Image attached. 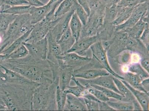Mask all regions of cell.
Segmentation results:
<instances>
[{"mask_svg":"<svg viewBox=\"0 0 149 111\" xmlns=\"http://www.w3.org/2000/svg\"><path fill=\"white\" fill-rule=\"evenodd\" d=\"M75 42V39L72 34L70 27H69L68 29L62 35L57 42L60 46L62 53L64 55L67 53Z\"/></svg>","mask_w":149,"mask_h":111,"instance_id":"19","label":"cell"},{"mask_svg":"<svg viewBox=\"0 0 149 111\" xmlns=\"http://www.w3.org/2000/svg\"><path fill=\"white\" fill-rule=\"evenodd\" d=\"M1 65L37 83L53 81L52 70L47 60L35 59L28 55L22 59H8Z\"/></svg>","mask_w":149,"mask_h":111,"instance_id":"1","label":"cell"},{"mask_svg":"<svg viewBox=\"0 0 149 111\" xmlns=\"http://www.w3.org/2000/svg\"><path fill=\"white\" fill-rule=\"evenodd\" d=\"M8 46V43H2L1 45H0V55L2 54L3 51Z\"/></svg>","mask_w":149,"mask_h":111,"instance_id":"49","label":"cell"},{"mask_svg":"<svg viewBox=\"0 0 149 111\" xmlns=\"http://www.w3.org/2000/svg\"><path fill=\"white\" fill-rule=\"evenodd\" d=\"M59 79L42 83L35 89L32 96V110H57L56 92Z\"/></svg>","mask_w":149,"mask_h":111,"instance_id":"2","label":"cell"},{"mask_svg":"<svg viewBox=\"0 0 149 111\" xmlns=\"http://www.w3.org/2000/svg\"><path fill=\"white\" fill-rule=\"evenodd\" d=\"M0 81L2 82V85L10 84L34 88H36L40 84L1 65H0Z\"/></svg>","mask_w":149,"mask_h":111,"instance_id":"4","label":"cell"},{"mask_svg":"<svg viewBox=\"0 0 149 111\" xmlns=\"http://www.w3.org/2000/svg\"><path fill=\"white\" fill-rule=\"evenodd\" d=\"M33 28V27H32ZM32 29H30L29 31L21 36V37L18 38L15 40L13 43L10 45L8 46L3 51L2 54L3 55H9V54L13 52V51L18 48L22 45L23 43L25 42L26 40L29 36L30 33H31Z\"/></svg>","mask_w":149,"mask_h":111,"instance_id":"26","label":"cell"},{"mask_svg":"<svg viewBox=\"0 0 149 111\" xmlns=\"http://www.w3.org/2000/svg\"><path fill=\"white\" fill-rule=\"evenodd\" d=\"M29 5L31 6L40 7L43 6L45 4L40 0H25Z\"/></svg>","mask_w":149,"mask_h":111,"instance_id":"45","label":"cell"},{"mask_svg":"<svg viewBox=\"0 0 149 111\" xmlns=\"http://www.w3.org/2000/svg\"><path fill=\"white\" fill-rule=\"evenodd\" d=\"M78 4L84 9L89 17L91 12V9L87 0H77Z\"/></svg>","mask_w":149,"mask_h":111,"instance_id":"42","label":"cell"},{"mask_svg":"<svg viewBox=\"0 0 149 111\" xmlns=\"http://www.w3.org/2000/svg\"><path fill=\"white\" fill-rule=\"evenodd\" d=\"M91 58L82 56L74 52L68 53L60 57L58 60L59 66L72 67L74 70L91 61Z\"/></svg>","mask_w":149,"mask_h":111,"instance_id":"8","label":"cell"},{"mask_svg":"<svg viewBox=\"0 0 149 111\" xmlns=\"http://www.w3.org/2000/svg\"><path fill=\"white\" fill-rule=\"evenodd\" d=\"M131 59V56L130 54L129 53H125L123 54L122 56H121L120 58V60H121V63H124V64H127L129 63L130 60Z\"/></svg>","mask_w":149,"mask_h":111,"instance_id":"46","label":"cell"},{"mask_svg":"<svg viewBox=\"0 0 149 111\" xmlns=\"http://www.w3.org/2000/svg\"><path fill=\"white\" fill-rule=\"evenodd\" d=\"M72 80L74 81L76 86H69L65 90L67 93H70L78 97H82L84 92L87 88L86 87L81 84L79 81L77 80L76 78L73 76Z\"/></svg>","mask_w":149,"mask_h":111,"instance_id":"29","label":"cell"},{"mask_svg":"<svg viewBox=\"0 0 149 111\" xmlns=\"http://www.w3.org/2000/svg\"><path fill=\"white\" fill-rule=\"evenodd\" d=\"M149 78H148L143 80L141 82V84L143 88L147 92H149Z\"/></svg>","mask_w":149,"mask_h":111,"instance_id":"47","label":"cell"},{"mask_svg":"<svg viewBox=\"0 0 149 111\" xmlns=\"http://www.w3.org/2000/svg\"><path fill=\"white\" fill-rule=\"evenodd\" d=\"M124 76V78H124V80L128 82L134 88L140 91L149 93L143 88L141 84V82L143 80L141 79L139 76L130 72L126 73Z\"/></svg>","mask_w":149,"mask_h":111,"instance_id":"24","label":"cell"},{"mask_svg":"<svg viewBox=\"0 0 149 111\" xmlns=\"http://www.w3.org/2000/svg\"><path fill=\"white\" fill-rule=\"evenodd\" d=\"M53 5L46 4L40 7L31 6L29 14L32 25H34L44 19L52 9Z\"/></svg>","mask_w":149,"mask_h":111,"instance_id":"15","label":"cell"},{"mask_svg":"<svg viewBox=\"0 0 149 111\" xmlns=\"http://www.w3.org/2000/svg\"><path fill=\"white\" fill-rule=\"evenodd\" d=\"M69 27L72 34L75 39L76 42L78 41L80 36L83 25L75 12H74L72 16L69 24Z\"/></svg>","mask_w":149,"mask_h":111,"instance_id":"22","label":"cell"},{"mask_svg":"<svg viewBox=\"0 0 149 111\" xmlns=\"http://www.w3.org/2000/svg\"><path fill=\"white\" fill-rule=\"evenodd\" d=\"M40 1H41V2H42L43 3H44V4L45 5L48 2V1H49V0H40Z\"/></svg>","mask_w":149,"mask_h":111,"instance_id":"51","label":"cell"},{"mask_svg":"<svg viewBox=\"0 0 149 111\" xmlns=\"http://www.w3.org/2000/svg\"><path fill=\"white\" fill-rule=\"evenodd\" d=\"M113 80L116 87L124 97H126L128 99L131 100L132 102L136 100L130 90L123 83L120 79L113 77Z\"/></svg>","mask_w":149,"mask_h":111,"instance_id":"30","label":"cell"},{"mask_svg":"<svg viewBox=\"0 0 149 111\" xmlns=\"http://www.w3.org/2000/svg\"><path fill=\"white\" fill-rule=\"evenodd\" d=\"M1 5L0 4V8H1Z\"/></svg>","mask_w":149,"mask_h":111,"instance_id":"52","label":"cell"},{"mask_svg":"<svg viewBox=\"0 0 149 111\" xmlns=\"http://www.w3.org/2000/svg\"><path fill=\"white\" fill-rule=\"evenodd\" d=\"M59 18L51 22L46 21L45 19L33 25L29 36L25 42L34 43L44 38L50 30L52 29L57 23Z\"/></svg>","mask_w":149,"mask_h":111,"instance_id":"5","label":"cell"},{"mask_svg":"<svg viewBox=\"0 0 149 111\" xmlns=\"http://www.w3.org/2000/svg\"><path fill=\"white\" fill-rule=\"evenodd\" d=\"M140 64L148 73H149V60L147 58H143L140 60Z\"/></svg>","mask_w":149,"mask_h":111,"instance_id":"44","label":"cell"},{"mask_svg":"<svg viewBox=\"0 0 149 111\" xmlns=\"http://www.w3.org/2000/svg\"><path fill=\"white\" fill-rule=\"evenodd\" d=\"M31 7V6L30 5L9 6L4 9L0 8V12L17 16L28 13L29 14Z\"/></svg>","mask_w":149,"mask_h":111,"instance_id":"27","label":"cell"},{"mask_svg":"<svg viewBox=\"0 0 149 111\" xmlns=\"http://www.w3.org/2000/svg\"><path fill=\"white\" fill-rule=\"evenodd\" d=\"M113 77L114 76L110 74L108 75L103 76L93 79L86 80L85 83L95 85L107 88L122 95L115 85L113 80Z\"/></svg>","mask_w":149,"mask_h":111,"instance_id":"14","label":"cell"},{"mask_svg":"<svg viewBox=\"0 0 149 111\" xmlns=\"http://www.w3.org/2000/svg\"><path fill=\"white\" fill-rule=\"evenodd\" d=\"M100 37L98 33L94 36L79 38L67 53L74 52L79 55L84 56L89 47L96 42L99 41Z\"/></svg>","mask_w":149,"mask_h":111,"instance_id":"10","label":"cell"},{"mask_svg":"<svg viewBox=\"0 0 149 111\" xmlns=\"http://www.w3.org/2000/svg\"><path fill=\"white\" fill-rule=\"evenodd\" d=\"M128 70L129 72L139 76L142 80L149 78V73L142 67L140 63H135L131 64L128 67Z\"/></svg>","mask_w":149,"mask_h":111,"instance_id":"33","label":"cell"},{"mask_svg":"<svg viewBox=\"0 0 149 111\" xmlns=\"http://www.w3.org/2000/svg\"><path fill=\"white\" fill-rule=\"evenodd\" d=\"M84 98L85 104L87 107L88 110L98 111L99 110L98 103L92 100Z\"/></svg>","mask_w":149,"mask_h":111,"instance_id":"41","label":"cell"},{"mask_svg":"<svg viewBox=\"0 0 149 111\" xmlns=\"http://www.w3.org/2000/svg\"><path fill=\"white\" fill-rule=\"evenodd\" d=\"M17 16L0 12V35L4 36V38L9 25Z\"/></svg>","mask_w":149,"mask_h":111,"instance_id":"25","label":"cell"},{"mask_svg":"<svg viewBox=\"0 0 149 111\" xmlns=\"http://www.w3.org/2000/svg\"><path fill=\"white\" fill-rule=\"evenodd\" d=\"M67 94L65 91L62 90L58 85L56 88L55 97L57 110H64Z\"/></svg>","mask_w":149,"mask_h":111,"instance_id":"31","label":"cell"},{"mask_svg":"<svg viewBox=\"0 0 149 111\" xmlns=\"http://www.w3.org/2000/svg\"><path fill=\"white\" fill-rule=\"evenodd\" d=\"M149 1V0H120L118 5L126 7L134 8L137 5Z\"/></svg>","mask_w":149,"mask_h":111,"instance_id":"38","label":"cell"},{"mask_svg":"<svg viewBox=\"0 0 149 111\" xmlns=\"http://www.w3.org/2000/svg\"><path fill=\"white\" fill-rule=\"evenodd\" d=\"M29 55L35 59L41 60H47L48 53V40L47 36L40 41L34 43L24 42Z\"/></svg>","mask_w":149,"mask_h":111,"instance_id":"9","label":"cell"},{"mask_svg":"<svg viewBox=\"0 0 149 111\" xmlns=\"http://www.w3.org/2000/svg\"><path fill=\"white\" fill-rule=\"evenodd\" d=\"M84 86L87 87L89 92L93 94L100 101L107 102L109 101V98L107 97L101 91L92 87L88 84L85 83Z\"/></svg>","mask_w":149,"mask_h":111,"instance_id":"36","label":"cell"},{"mask_svg":"<svg viewBox=\"0 0 149 111\" xmlns=\"http://www.w3.org/2000/svg\"><path fill=\"white\" fill-rule=\"evenodd\" d=\"M149 24H147L145 28L144 31L142 33L139 40L143 43L146 48L149 50Z\"/></svg>","mask_w":149,"mask_h":111,"instance_id":"40","label":"cell"},{"mask_svg":"<svg viewBox=\"0 0 149 111\" xmlns=\"http://www.w3.org/2000/svg\"><path fill=\"white\" fill-rule=\"evenodd\" d=\"M33 26L29 13L17 16L8 28L3 43H8L9 46L16 39L32 29Z\"/></svg>","mask_w":149,"mask_h":111,"instance_id":"3","label":"cell"},{"mask_svg":"<svg viewBox=\"0 0 149 111\" xmlns=\"http://www.w3.org/2000/svg\"><path fill=\"white\" fill-rule=\"evenodd\" d=\"M88 85L92 87L101 91L107 97H108V98H112L116 99L118 100V101H121L123 98H124V96L121 95L116 92L111 90V89L107 88L102 87L98 86V85L93 84Z\"/></svg>","mask_w":149,"mask_h":111,"instance_id":"34","label":"cell"},{"mask_svg":"<svg viewBox=\"0 0 149 111\" xmlns=\"http://www.w3.org/2000/svg\"><path fill=\"white\" fill-rule=\"evenodd\" d=\"M47 37L48 46L47 60L54 64L58 65V60L63 54L57 42L49 32Z\"/></svg>","mask_w":149,"mask_h":111,"instance_id":"12","label":"cell"},{"mask_svg":"<svg viewBox=\"0 0 149 111\" xmlns=\"http://www.w3.org/2000/svg\"><path fill=\"white\" fill-rule=\"evenodd\" d=\"M29 55L28 50L24 44L18 47L8 55L9 59H17L25 58Z\"/></svg>","mask_w":149,"mask_h":111,"instance_id":"35","label":"cell"},{"mask_svg":"<svg viewBox=\"0 0 149 111\" xmlns=\"http://www.w3.org/2000/svg\"><path fill=\"white\" fill-rule=\"evenodd\" d=\"M77 0H63L57 8L54 14L55 19L59 18L73 10H75Z\"/></svg>","mask_w":149,"mask_h":111,"instance_id":"20","label":"cell"},{"mask_svg":"<svg viewBox=\"0 0 149 111\" xmlns=\"http://www.w3.org/2000/svg\"><path fill=\"white\" fill-rule=\"evenodd\" d=\"M0 4L9 6L29 5L25 0H0Z\"/></svg>","mask_w":149,"mask_h":111,"instance_id":"39","label":"cell"},{"mask_svg":"<svg viewBox=\"0 0 149 111\" xmlns=\"http://www.w3.org/2000/svg\"><path fill=\"white\" fill-rule=\"evenodd\" d=\"M118 6V11L116 18L112 23L113 26L120 25L125 22L130 16L134 8Z\"/></svg>","mask_w":149,"mask_h":111,"instance_id":"23","label":"cell"},{"mask_svg":"<svg viewBox=\"0 0 149 111\" xmlns=\"http://www.w3.org/2000/svg\"><path fill=\"white\" fill-rule=\"evenodd\" d=\"M129 89L137 101L140 104L143 110H149V93L140 91L134 88L127 82L123 80H120Z\"/></svg>","mask_w":149,"mask_h":111,"instance_id":"18","label":"cell"},{"mask_svg":"<svg viewBox=\"0 0 149 111\" xmlns=\"http://www.w3.org/2000/svg\"><path fill=\"white\" fill-rule=\"evenodd\" d=\"M149 10V1L139 4L134 8L130 17L125 22L114 26L116 32L124 31L134 25Z\"/></svg>","mask_w":149,"mask_h":111,"instance_id":"6","label":"cell"},{"mask_svg":"<svg viewBox=\"0 0 149 111\" xmlns=\"http://www.w3.org/2000/svg\"><path fill=\"white\" fill-rule=\"evenodd\" d=\"M87 1L89 4V6L90 7L91 9L93 7L98 3L102 0H87Z\"/></svg>","mask_w":149,"mask_h":111,"instance_id":"48","label":"cell"},{"mask_svg":"<svg viewBox=\"0 0 149 111\" xmlns=\"http://www.w3.org/2000/svg\"><path fill=\"white\" fill-rule=\"evenodd\" d=\"M99 110L101 111H116L112 108L106 102L100 101L98 103Z\"/></svg>","mask_w":149,"mask_h":111,"instance_id":"43","label":"cell"},{"mask_svg":"<svg viewBox=\"0 0 149 111\" xmlns=\"http://www.w3.org/2000/svg\"><path fill=\"white\" fill-rule=\"evenodd\" d=\"M64 110L87 111L88 109L83 97L67 93Z\"/></svg>","mask_w":149,"mask_h":111,"instance_id":"13","label":"cell"},{"mask_svg":"<svg viewBox=\"0 0 149 111\" xmlns=\"http://www.w3.org/2000/svg\"><path fill=\"white\" fill-rule=\"evenodd\" d=\"M74 12L75 10H73L59 17L56 25L49 31L57 42L68 29L70 19Z\"/></svg>","mask_w":149,"mask_h":111,"instance_id":"11","label":"cell"},{"mask_svg":"<svg viewBox=\"0 0 149 111\" xmlns=\"http://www.w3.org/2000/svg\"><path fill=\"white\" fill-rule=\"evenodd\" d=\"M142 17L133 26L124 30L130 37L136 40H139L146 25L149 24L143 21Z\"/></svg>","mask_w":149,"mask_h":111,"instance_id":"21","label":"cell"},{"mask_svg":"<svg viewBox=\"0 0 149 111\" xmlns=\"http://www.w3.org/2000/svg\"><path fill=\"white\" fill-rule=\"evenodd\" d=\"M75 12L83 26H85L87 22L89 16L83 8L77 2L75 6Z\"/></svg>","mask_w":149,"mask_h":111,"instance_id":"37","label":"cell"},{"mask_svg":"<svg viewBox=\"0 0 149 111\" xmlns=\"http://www.w3.org/2000/svg\"><path fill=\"white\" fill-rule=\"evenodd\" d=\"M90 48L93 57L99 62L104 69L107 70L110 74H112L113 76L120 80H124V78L123 77L120 76L119 74H116L111 68L108 63L106 51L104 49L101 41L99 40L96 42L90 47Z\"/></svg>","mask_w":149,"mask_h":111,"instance_id":"7","label":"cell"},{"mask_svg":"<svg viewBox=\"0 0 149 111\" xmlns=\"http://www.w3.org/2000/svg\"><path fill=\"white\" fill-rule=\"evenodd\" d=\"M58 1L59 0H49V1H48V2L47 4L50 5H52Z\"/></svg>","mask_w":149,"mask_h":111,"instance_id":"50","label":"cell"},{"mask_svg":"<svg viewBox=\"0 0 149 111\" xmlns=\"http://www.w3.org/2000/svg\"><path fill=\"white\" fill-rule=\"evenodd\" d=\"M118 11V5H113L106 7L104 16V25L111 24L116 18Z\"/></svg>","mask_w":149,"mask_h":111,"instance_id":"28","label":"cell"},{"mask_svg":"<svg viewBox=\"0 0 149 111\" xmlns=\"http://www.w3.org/2000/svg\"><path fill=\"white\" fill-rule=\"evenodd\" d=\"M110 74L104 69H94L83 70L81 68L74 70L73 76L76 78H80L86 80H90L103 76L108 75Z\"/></svg>","mask_w":149,"mask_h":111,"instance_id":"17","label":"cell"},{"mask_svg":"<svg viewBox=\"0 0 149 111\" xmlns=\"http://www.w3.org/2000/svg\"><path fill=\"white\" fill-rule=\"evenodd\" d=\"M74 69L72 67L64 66H58V86L62 90H64L70 86V83L74 74Z\"/></svg>","mask_w":149,"mask_h":111,"instance_id":"16","label":"cell"},{"mask_svg":"<svg viewBox=\"0 0 149 111\" xmlns=\"http://www.w3.org/2000/svg\"><path fill=\"white\" fill-rule=\"evenodd\" d=\"M120 101H119L117 102H112L109 101L107 102L116 111L134 110V105L132 101L130 102H126Z\"/></svg>","mask_w":149,"mask_h":111,"instance_id":"32","label":"cell"}]
</instances>
